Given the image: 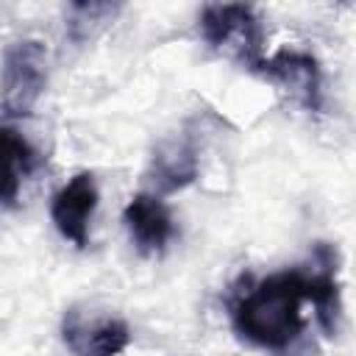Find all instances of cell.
Here are the masks:
<instances>
[{"label":"cell","mask_w":356,"mask_h":356,"mask_svg":"<svg viewBox=\"0 0 356 356\" xmlns=\"http://www.w3.org/2000/svg\"><path fill=\"white\" fill-rule=\"evenodd\" d=\"M306 300V273L284 270L261 278L248 289L231 312L234 328L242 339L264 350H286L306 331L303 317Z\"/></svg>","instance_id":"obj_1"},{"label":"cell","mask_w":356,"mask_h":356,"mask_svg":"<svg viewBox=\"0 0 356 356\" xmlns=\"http://www.w3.org/2000/svg\"><path fill=\"white\" fill-rule=\"evenodd\" d=\"M200 33L214 50L225 53L228 58L239 61L253 72L264 61L261 56L264 33L250 6H239V3L206 6L200 14Z\"/></svg>","instance_id":"obj_2"},{"label":"cell","mask_w":356,"mask_h":356,"mask_svg":"<svg viewBox=\"0 0 356 356\" xmlns=\"http://www.w3.org/2000/svg\"><path fill=\"white\" fill-rule=\"evenodd\" d=\"M47 83V50L36 39L14 42L3 56L0 106L8 117H28Z\"/></svg>","instance_id":"obj_3"},{"label":"cell","mask_w":356,"mask_h":356,"mask_svg":"<svg viewBox=\"0 0 356 356\" xmlns=\"http://www.w3.org/2000/svg\"><path fill=\"white\" fill-rule=\"evenodd\" d=\"M61 337L75 356H117L128 348L131 328L114 314L75 306L61 320Z\"/></svg>","instance_id":"obj_4"},{"label":"cell","mask_w":356,"mask_h":356,"mask_svg":"<svg viewBox=\"0 0 356 356\" xmlns=\"http://www.w3.org/2000/svg\"><path fill=\"white\" fill-rule=\"evenodd\" d=\"M97 184L92 172L72 175L50 203V217L64 239H70L75 248H86L89 242V220L97 209Z\"/></svg>","instance_id":"obj_5"},{"label":"cell","mask_w":356,"mask_h":356,"mask_svg":"<svg viewBox=\"0 0 356 356\" xmlns=\"http://www.w3.org/2000/svg\"><path fill=\"white\" fill-rule=\"evenodd\" d=\"M256 72L284 86L306 111H320L323 106V75L314 56L300 50H281L273 58H264Z\"/></svg>","instance_id":"obj_6"},{"label":"cell","mask_w":356,"mask_h":356,"mask_svg":"<svg viewBox=\"0 0 356 356\" xmlns=\"http://www.w3.org/2000/svg\"><path fill=\"white\" fill-rule=\"evenodd\" d=\"M122 220L142 253H161L167 242L175 236V222L167 203L150 192L134 195L122 211Z\"/></svg>","instance_id":"obj_7"},{"label":"cell","mask_w":356,"mask_h":356,"mask_svg":"<svg viewBox=\"0 0 356 356\" xmlns=\"http://www.w3.org/2000/svg\"><path fill=\"white\" fill-rule=\"evenodd\" d=\"M195 175H197V147L186 134L159 145L150 164V181L159 195H170L189 186Z\"/></svg>","instance_id":"obj_8"},{"label":"cell","mask_w":356,"mask_h":356,"mask_svg":"<svg viewBox=\"0 0 356 356\" xmlns=\"http://www.w3.org/2000/svg\"><path fill=\"white\" fill-rule=\"evenodd\" d=\"M36 167V150L22 134L0 125V206H11L22 189V181Z\"/></svg>","instance_id":"obj_9"},{"label":"cell","mask_w":356,"mask_h":356,"mask_svg":"<svg viewBox=\"0 0 356 356\" xmlns=\"http://www.w3.org/2000/svg\"><path fill=\"white\" fill-rule=\"evenodd\" d=\"M117 11H120V6H108V3H75V6H70L67 31L75 42H86L95 36L92 28H103L106 22L114 19Z\"/></svg>","instance_id":"obj_10"}]
</instances>
